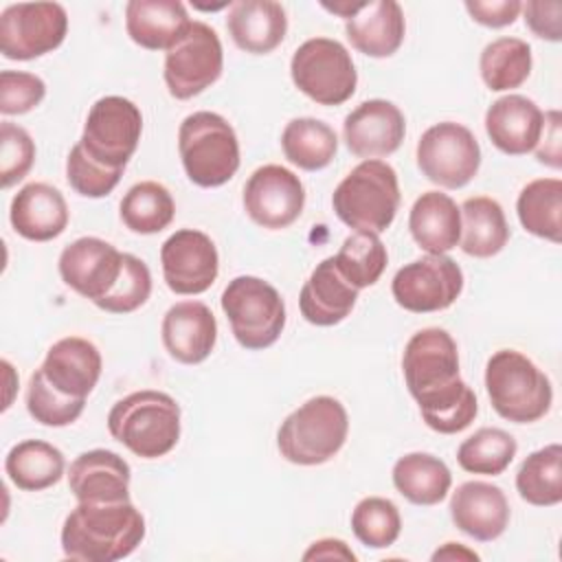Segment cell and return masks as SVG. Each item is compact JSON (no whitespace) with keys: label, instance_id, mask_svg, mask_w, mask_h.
Wrapping results in <instances>:
<instances>
[{"label":"cell","instance_id":"6da1fadb","mask_svg":"<svg viewBox=\"0 0 562 562\" xmlns=\"http://www.w3.org/2000/svg\"><path fill=\"white\" fill-rule=\"evenodd\" d=\"M402 371L426 426L441 435L465 430L476 413L474 391L459 375V349L441 327H424L404 347Z\"/></svg>","mask_w":562,"mask_h":562},{"label":"cell","instance_id":"7a4b0ae2","mask_svg":"<svg viewBox=\"0 0 562 562\" xmlns=\"http://www.w3.org/2000/svg\"><path fill=\"white\" fill-rule=\"evenodd\" d=\"M64 555L79 562L127 558L145 538V518L132 501L77 503L61 525Z\"/></svg>","mask_w":562,"mask_h":562},{"label":"cell","instance_id":"3957f363","mask_svg":"<svg viewBox=\"0 0 562 562\" xmlns=\"http://www.w3.org/2000/svg\"><path fill=\"white\" fill-rule=\"evenodd\" d=\"M108 430L132 454L158 459L180 439V406L165 391H136L110 408Z\"/></svg>","mask_w":562,"mask_h":562},{"label":"cell","instance_id":"277c9868","mask_svg":"<svg viewBox=\"0 0 562 562\" xmlns=\"http://www.w3.org/2000/svg\"><path fill=\"white\" fill-rule=\"evenodd\" d=\"M400 182L395 169L380 160H362L334 189L331 206L342 224L360 233L386 231L400 209Z\"/></svg>","mask_w":562,"mask_h":562},{"label":"cell","instance_id":"5b68a950","mask_svg":"<svg viewBox=\"0 0 562 562\" xmlns=\"http://www.w3.org/2000/svg\"><path fill=\"white\" fill-rule=\"evenodd\" d=\"M485 391L492 408L514 424L538 422L553 402V389L544 371L516 349L492 353L485 364Z\"/></svg>","mask_w":562,"mask_h":562},{"label":"cell","instance_id":"8992f818","mask_svg":"<svg viewBox=\"0 0 562 562\" xmlns=\"http://www.w3.org/2000/svg\"><path fill=\"white\" fill-rule=\"evenodd\" d=\"M347 435L349 417L345 406L331 395H316L281 422L277 448L294 465H321L340 452Z\"/></svg>","mask_w":562,"mask_h":562},{"label":"cell","instance_id":"52a82bcc","mask_svg":"<svg viewBox=\"0 0 562 562\" xmlns=\"http://www.w3.org/2000/svg\"><path fill=\"white\" fill-rule=\"evenodd\" d=\"M178 151L187 178L204 189L226 184L239 169V140L217 112H193L178 130Z\"/></svg>","mask_w":562,"mask_h":562},{"label":"cell","instance_id":"ba28073f","mask_svg":"<svg viewBox=\"0 0 562 562\" xmlns=\"http://www.w3.org/2000/svg\"><path fill=\"white\" fill-rule=\"evenodd\" d=\"M222 310L235 340L250 351L274 345L285 327V303L268 281L241 274L222 292Z\"/></svg>","mask_w":562,"mask_h":562},{"label":"cell","instance_id":"9c48e42d","mask_svg":"<svg viewBox=\"0 0 562 562\" xmlns=\"http://www.w3.org/2000/svg\"><path fill=\"white\" fill-rule=\"evenodd\" d=\"M294 86L318 105H340L351 99L358 72L349 50L331 37L303 42L290 61Z\"/></svg>","mask_w":562,"mask_h":562},{"label":"cell","instance_id":"30bf717a","mask_svg":"<svg viewBox=\"0 0 562 562\" xmlns=\"http://www.w3.org/2000/svg\"><path fill=\"white\" fill-rule=\"evenodd\" d=\"M143 134V114L125 97H101L92 103L79 145L101 165L125 169Z\"/></svg>","mask_w":562,"mask_h":562},{"label":"cell","instance_id":"8fae6325","mask_svg":"<svg viewBox=\"0 0 562 562\" xmlns=\"http://www.w3.org/2000/svg\"><path fill=\"white\" fill-rule=\"evenodd\" d=\"M224 68L220 35L204 22H191L165 55V83L173 99L187 101L213 86Z\"/></svg>","mask_w":562,"mask_h":562},{"label":"cell","instance_id":"7c38bea8","mask_svg":"<svg viewBox=\"0 0 562 562\" xmlns=\"http://www.w3.org/2000/svg\"><path fill=\"white\" fill-rule=\"evenodd\" d=\"M417 167L443 189L465 187L481 167V147L474 134L454 121L430 125L417 140Z\"/></svg>","mask_w":562,"mask_h":562},{"label":"cell","instance_id":"4fadbf2b","mask_svg":"<svg viewBox=\"0 0 562 562\" xmlns=\"http://www.w3.org/2000/svg\"><path fill=\"white\" fill-rule=\"evenodd\" d=\"M68 33V13L57 2H18L0 13V53L29 61L55 50Z\"/></svg>","mask_w":562,"mask_h":562},{"label":"cell","instance_id":"5bb4252c","mask_svg":"<svg viewBox=\"0 0 562 562\" xmlns=\"http://www.w3.org/2000/svg\"><path fill=\"white\" fill-rule=\"evenodd\" d=\"M463 290V270L448 255H426L402 266L391 283L400 307L428 314L448 310Z\"/></svg>","mask_w":562,"mask_h":562},{"label":"cell","instance_id":"9a60e30c","mask_svg":"<svg viewBox=\"0 0 562 562\" xmlns=\"http://www.w3.org/2000/svg\"><path fill=\"white\" fill-rule=\"evenodd\" d=\"M303 206V182L288 167L263 165L250 173L244 187V209L248 217L261 228H288L299 220Z\"/></svg>","mask_w":562,"mask_h":562},{"label":"cell","instance_id":"2e32d148","mask_svg":"<svg viewBox=\"0 0 562 562\" xmlns=\"http://www.w3.org/2000/svg\"><path fill=\"white\" fill-rule=\"evenodd\" d=\"M162 277L173 294H202L220 272V255L213 239L195 228H180L162 241Z\"/></svg>","mask_w":562,"mask_h":562},{"label":"cell","instance_id":"e0dca14e","mask_svg":"<svg viewBox=\"0 0 562 562\" xmlns=\"http://www.w3.org/2000/svg\"><path fill=\"white\" fill-rule=\"evenodd\" d=\"M123 255L101 237H79L61 250L57 261L59 277L68 288L97 305L119 281Z\"/></svg>","mask_w":562,"mask_h":562},{"label":"cell","instance_id":"ac0fdd59","mask_svg":"<svg viewBox=\"0 0 562 562\" xmlns=\"http://www.w3.org/2000/svg\"><path fill=\"white\" fill-rule=\"evenodd\" d=\"M406 134L402 110L386 99L362 101L345 116L342 138L347 149L364 160L391 156Z\"/></svg>","mask_w":562,"mask_h":562},{"label":"cell","instance_id":"d6986e66","mask_svg":"<svg viewBox=\"0 0 562 562\" xmlns=\"http://www.w3.org/2000/svg\"><path fill=\"white\" fill-rule=\"evenodd\" d=\"M160 336L173 360L200 364L217 342V321L202 301H180L165 312Z\"/></svg>","mask_w":562,"mask_h":562},{"label":"cell","instance_id":"ffe728a7","mask_svg":"<svg viewBox=\"0 0 562 562\" xmlns=\"http://www.w3.org/2000/svg\"><path fill=\"white\" fill-rule=\"evenodd\" d=\"M450 518L465 536L492 542L509 525V503L498 485L465 481L450 496Z\"/></svg>","mask_w":562,"mask_h":562},{"label":"cell","instance_id":"44dd1931","mask_svg":"<svg viewBox=\"0 0 562 562\" xmlns=\"http://www.w3.org/2000/svg\"><path fill=\"white\" fill-rule=\"evenodd\" d=\"M544 130V114L533 99L505 94L485 112V132L496 149L507 156H522L538 147Z\"/></svg>","mask_w":562,"mask_h":562},{"label":"cell","instance_id":"7402d4cb","mask_svg":"<svg viewBox=\"0 0 562 562\" xmlns=\"http://www.w3.org/2000/svg\"><path fill=\"white\" fill-rule=\"evenodd\" d=\"M130 463L105 448L81 452L68 468V487L77 503L130 501Z\"/></svg>","mask_w":562,"mask_h":562},{"label":"cell","instance_id":"603a6c76","mask_svg":"<svg viewBox=\"0 0 562 562\" xmlns=\"http://www.w3.org/2000/svg\"><path fill=\"white\" fill-rule=\"evenodd\" d=\"M101 351L92 340L66 336L50 345L40 371L59 393L86 400L101 378Z\"/></svg>","mask_w":562,"mask_h":562},{"label":"cell","instance_id":"cb8c5ba5","mask_svg":"<svg viewBox=\"0 0 562 562\" xmlns=\"http://www.w3.org/2000/svg\"><path fill=\"white\" fill-rule=\"evenodd\" d=\"M68 204L59 189L46 182L24 184L11 200L13 231L29 241H50L68 226Z\"/></svg>","mask_w":562,"mask_h":562},{"label":"cell","instance_id":"d4e9b609","mask_svg":"<svg viewBox=\"0 0 562 562\" xmlns=\"http://www.w3.org/2000/svg\"><path fill=\"white\" fill-rule=\"evenodd\" d=\"M345 31L358 53L375 59L391 57L406 35L404 11L395 0L360 2L358 11L345 20Z\"/></svg>","mask_w":562,"mask_h":562},{"label":"cell","instance_id":"484cf974","mask_svg":"<svg viewBox=\"0 0 562 562\" xmlns=\"http://www.w3.org/2000/svg\"><path fill=\"white\" fill-rule=\"evenodd\" d=\"M358 290L338 272L334 257L323 259L299 294V307L307 323L331 327L345 321L356 307Z\"/></svg>","mask_w":562,"mask_h":562},{"label":"cell","instance_id":"4316f807","mask_svg":"<svg viewBox=\"0 0 562 562\" xmlns=\"http://www.w3.org/2000/svg\"><path fill=\"white\" fill-rule=\"evenodd\" d=\"M226 29L237 48L250 55L272 53L288 33V15L274 0H239L228 7Z\"/></svg>","mask_w":562,"mask_h":562},{"label":"cell","instance_id":"83f0119b","mask_svg":"<svg viewBox=\"0 0 562 562\" xmlns=\"http://www.w3.org/2000/svg\"><path fill=\"white\" fill-rule=\"evenodd\" d=\"M189 24L187 7L178 0H130L125 4V31L147 50H169Z\"/></svg>","mask_w":562,"mask_h":562},{"label":"cell","instance_id":"f1b7e54d","mask_svg":"<svg viewBox=\"0 0 562 562\" xmlns=\"http://www.w3.org/2000/svg\"><path fill=\"white\" fill-rule=\"evenodd\" d=\"M408 228L424 252L446 255L459 244L461 211L448 193L426 191L411 206Z\"/></svg>","mask_w":562,"mask_h":562},{"label":"cell","instance_id":"f546056e","mask_svg":"<svg viewBox=\"0 0 562 562\" xmlns=\"http://www.w3.org/2000/svg\"><path fill=\"white\" fill-rule=\"evenodd\" d=\"M459 246L465 255L487 259L498 255L509 241V226L503 206L487 195L468 198L461 206Z\"/></svg>","mask_w":562,"mask_h":562},{"label":"cell","instance_id":"4dcf8cb0","mask_svg":"<svg viewBox=\"0 0 562 562\" xmlns=\"http://www.w3.org/2000/svg\"><path fill=\"white\" fill-rule=\"evenodd\" d=\"M395 490L413 505L441 503L452 485L448 465L430 452H408L393 465Z\"/></svg>","mask_w":562,"mask_h":562},{"label":"cell","instance_id":"1f68e13d","mask_svg":"<svg viewBox=\"0 0 562 562\" xmlns=\"http://www.w3.org/2000/svg\"><path fill=\"white\" fill-rule=\"evenodd\" d=\"M64 452L42 439H24L15 443L4 459V472L18 490L42 492L64 476Z\"/></svg>","mask_w":562,"mask_h":562},{"label":"cell","instance_id":"d6a6232c","mask_svg":"<svg viewBox=\"0 0 562 562\" xmlns=\"http://www.w3.org/2000/svg\"><path fill=\"white\" fill-rule=\"evenodd\" d=\"M522 228L540 239L560 244L562 239V180L538 178L522 187L516 200Z\"/></svg>","mask_w":562,"mask_h":562},{"label":"cell","instance_id":"836d02e7","mask_svg":"<svg viewBox=\"0 0 562 562\" xmlns=\"http://www.w3.org/2000/svg\"><path fill=\"white\" fill-rule=\"evenodd\" d=\"M281 147L285 158L305 171L325 169L336 151H338V136L331 125L325 121L301 116L292 119L281 134Z\"/></svg>","mask_w":562,"mask_h":562},{"label":"cell","instance_id":"e575fe53","mask_svg":"<svg viewBox=\"0 0 562 562\" xmlns=\"http://www.w3.org/2000/svg\"><path fill=\"white\" fill-rule=\"evenodd\" d=\"M119 209L123 224L138 235L165 231L176 215V204L169 189L156 180H143L130 187Z\"/></svg>","mask_w":562,"mask_h":562},{"label":"cell","instance_id":"d590c367","mask_svg":"<svg viewBox=\"0 0 562 562\" xmlns=\"http://www.w3.org/2000/svg\"><path fill=\"white\" fill-rule=\"evenodd\" d=\"M520 498L536 507H553L562 501V448L549 443L531 452L516 472Z\"/></svg>","mask_w":562,"mask_h":562},{"label":"cell","instance_id":"8d00e7d4","mask_svg":"<svg viewBox=\"0 0 562 562\" xmlns=\"http://www.w3.org/2000/svg\"><path fill=\"white\" fill-rule=\"evenodd\" d=\"M531 46L520 37H498L481 50L479 70L494 92L520 88L531 75Z\"/></svg>","mask_w":562,"mask_h":562},{"label":"cell","instance_id":"74e56055","mask_svg":"<svg viewBox=\"0 0 562 562\" xmlns=\"http://www.w3.org/2000/svg\"><path fill=\"white\" fill-rule=\"evenodd\" d=\"M516 452L518 443L507 430L485 426L461 441L457 461L470 474L498 476L509 468Z\"/></svg>","mask_w":562,"mask_h":562},{"label":"cell","instance_id":"f35d334b","mask_svg":"<svg viewBox=\"0 0 562 562\" xmlns=\"http://www.w3.org/2000/svg\"><path fill=\"white\" fill-rule=\"evenodd\" d=\"M389 255L382 239L375 233H360L345 237L340 250L334 255L338 272L356 288H369L378 283L386 268Z\"/></svg>","mask_w":562,"mask_h":562},{"label":"cell","instance_id":"ab89813d","mask_svg":"<svg viewBox=\"0 0 562 562\" xmlns=\"http://www.w3.org/2000/svg\"><path fill=\"white\" fill-rule=\"evenodd\" d=\"M351 531L369 549L391 547L402 531L397 505L382 496H367L358 501L351 512Z\"/></svg>","mask_w":562,"mask_h":562},{"label":"cell","instance_id":"60d3db41","mask_svg":"<svg viewBox=\"0 0 562 562\" xmlns=\"http://www.w3.org/2000/svg\"><path fill=\"white\" fill-rule=\"evenodd\" d=\"M86 400L70 397L59 393L37 369L31 373L29 389H26V411L29 415L40 422L42 426L61 428L79 419L83 413Z\"/></svg>","mask_w":562,"mask_h":562},{"label":"cell","instance_id":"b9f144b4","mask_svg":"<svg viewBox=\"0 0 562 562\" xmlns=\"http://www.w3.org/2000/svg\"><path fill=\"white\" fill-rule=\"evenodd\" d=\"M149 294H151V272L147 263L140 257L125 252L119 281L97 303V307L110 314H130L140 305H145Z\"/></svg>","mask_w":562,"mask_h":562},{"label":"cell","instance_id":"7bdbcfd3","mask_svg":"<svg viewBox=\"0 0 562 562\" xmlns=\"http://www.w3.org/2000/svg\"><path fill=\"white\" fill-rule=\"evenodd\" d=\"M123 169H110L97 162L79 143L66 158V180L83 198H105L114 191Z\"/></svg>","mask_w":562,"mask_h":562},{"label":"cell","instance_id":"ee69618b","mask_svg":"<svg viewBox=\"0 0 562 562\" xmlns=\"http://www.w3.org/2000/svg\"><path fill=\"white\" fill-rule=\"evenodd\" d=\"M35 162V143L31 134L4 121L0 125V184L2 189L13 187L20 182Z\"/></svg>","mask_w":562,"mask_h":562},{"label":"cell","instance_id":"f6af8a7d","mask_svg":"<svg viewBox=\"0 0 562 562\" xmlns=\"http://www.w3.org/2000/svg\"><path fill=\"white\" fill-rule=\"evenodd\" d=\"M46 97V83L42 77L22 70L0 72V112L4 116L26 114Z\"/></svg>","mask_w":562,"mask_h":562},{"label":"cell","instance_id":"bcb514c9","mask_svg":"<svg viewBox=\"0 0 562 562\" xmlns=\"http://www.w3.org/2000/svg\"><path fill=\"white\" fill-rule=\"evenodd\" d=\"M525 13V24L529 31L549 42H560L562 37V2L558 0H531L520 9Z\"/></svg>","mask_w":562,"mask_h":562},{"label":"cell","instance_id":"7dc6e473","mask_svg":"<svg viewBox=\"0 0 562 562\" xmlns=\"http://www.w3.org/2000/svg\"><path fill=\"white\" fill-rule=\"evenodd\" d=\"M522 4L518 0H468L465 11L470 18L490 29H503L516 22Z\"/></svg>","mask_w":562,"mask_h":562},{"label":"cell","instance_id":"c3c4849f","mask_svg":"<svg viewBox=\"0 0 562 562\" xmlns=\"http://www.w3.org/2000/svg\"><path fill=\"white\" fill-rule=\"evenodd\" d=\"M544 138L540 147H536V158L542 165H549L553 169H560L562 165V151H560V112L551 110L544 114Z\"/></svg>","mask_w":562,"mask_h":562},{"label":"cell","instance_id":"681fc988","mask_svg":"<svg viewBox=\"0 0 562 562\" xmlns=\"http://www.w3.org/2000/svg\"><path fill=\"white\" fill-rule=\"evenodd\" d=\"M349 560L356 562V553L340 538H321L310 544L303 553V560Z\"/></svg>","mask_w":562,"mask_h":562},{"label":"cell","instance_id":"f907efd6","mask_svg":"<svg viewBox=\"0 0 562 562\" xmlns=\"http://www.w3.org/2000/svg\"><path fill=\"white\" fill-rule=\"evenodd\" d=\"M432 560H479V553H474L472 549H465L459 542H446L441 549H437L432 553Z\"/></svg>","mask_w":562,"mask_h":562}]
</instances>
